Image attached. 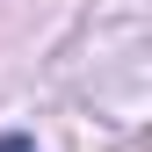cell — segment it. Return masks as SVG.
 <instances>
[{
  "label": "cell",
  "mask_w": 152,
  "mask_h": 152,
  "mask_svg": "<svg viewBox=\"0 0 152 152\" xmlns=\"http://www.w3.org/2000/svg\"><path fill=\"white\" fill-rule=\"evenodd\" d=\"M0 152H36V145L22 138V130H7V138H0Z\"/></svg>",
  "instance_id": "cell-1"
}]
</instances>
